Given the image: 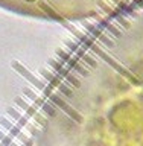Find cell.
<instances>
[{
    "instance_id": "6da1fadb",
    "label": "cell",
    "mask_w": 143,
    "mask_h": 146,
    "mask_svg": "<svg viewBox=\"0 0 143 146\" xmlns=\"http://www.w3.org/2000/svg\"><path fill=\"white\" fill-rule=\"evenodd\" d=\"M34 146H143V107L122 104L107 110L55 113Z\"/></svg>"
}]
</instances>
